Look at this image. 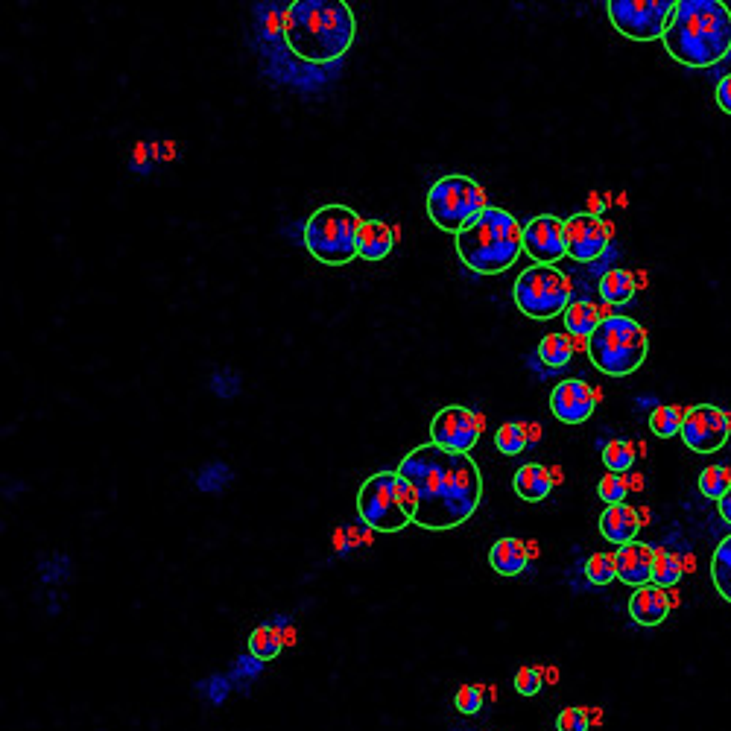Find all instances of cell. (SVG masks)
<instances>
[{"label": "cell", "instance_id": "obj_1", "mask_svg": "<svg viewBox=\"0 0 731 731\" xmlns=\"http://www.w3.org/2000/svg\"><path fill=\"white\" fill-rule=\"evenodd\" d=\"M398 477L416 492V518L424 530H451L465 524L483 501V474L468 454L442 451L436 445H419L410 451Z\"/></svg>", "mask_w": 731, "mask_h": 731}, {"label": "cell", "instance_id": "obj_2", "mask_svg": "<svg viewBox=\"0 0 731 731\" xmlns=\"http://www.w3.org/2000/svg\"><path fill=\"white\" fill-rule=\"evenodd\" d=\"M287 47L308 62L346 56L357 36V21L346 0H296L281 18Z\"/></svg>", "mask_w": 731, "mask_h": 731}, {"label": "cell", "instance_id": "obj_3", "mask_svg": "<svg viewBox=\"0 0 731 731\" xmlns=\"http://www.w3.org/2000/svg\"><path fill=\"white\" fill-rule=\"evenodd\" d=\"M664 47L688 68L720 65L731 53V9L723 0H676Z\"/></svg>", "mask_w": 731, "mask_h": 731}, {"label": "cell", "instance_id": "obj_4", "mask_svg": "<svg viewBox=\"0 0 731 731\" xmlns=\"http://www.w3.org/2000/svg\"><path fill=\"white\" fill-rule=\"evenodd\" d=\"M524 252V226L503 208H486L457 234V255L477 275L506 272Z\"/></svg>", "mask_w": 731, "mask_h": 731}, {"label": "cell", "instance_id": "obj_5", "mask_svg": "<svg viewBox=\"0 0 731 731\" xmlns=\"http://www.w3.org/2000/svg\"><path fill=\"white\" fill-rule=\"evenodd\" d=\"M585 351L597 372H603L609 378H626L644 366L650 340L638 319L603 316L597 331L585 340Z\"/></svg>", "mask_w": 731, "mask_h": 731}, {"label": "cell", "instance_id": "obj_6", "mask_svg": "<svg viewBox=\"0 0 731 731\" xmlns=\"http://www.w3.org/2000/svg\"><path fill=\"white\" fill-rule=\"evenodd\" d=\"M363 220L348 205H322L305 223V246L325 267H346L357 258Z\"/></svg>", "mask_w": 731, "mask_h": 731}, {"label": "cell", "instance_id": "obj_7", "mask_svg": "<svg viewBox=\"0 0 731 731\" xmlns=\"http://www.w3.org/2000/svg\"><path fill=\"white\" fill-rule=\"evenodd\" d=\"M486 191L468 176H442L427 191V217L436 229L460 234L486 211Z\"/></svg>", "mask_w": 731, "mask_h": 731}, {"label": "cell", "instance_id": "obj_8", "mask_svg": "<svg viewBox=\"0 0 731 731\" xmlns=\"http://www.w3.org/2000/svg\"><path fill=\"white\" fill-rule=\"evenodd\" d=\"M515 305L530 319H553L571 305L568 275L547 264H533L515 281Z\"/></svg>", "mask_w": 731, "mask_h": 731}, {"label": "cell", "instance_id": "obj_9", "mask_svg": "<svg viewBox=\"0 0 731 731\" xmlns=\"http://www.w3.org/2000/svg\"><path fill=\"white\" fill-rule=\"evenodd\" d=\"M357 512H360V521L378 533H401L407 524H413V518L407 515V509L401 503L398 471L372 474L357 492Z\"/></svg>", "mask_w": 731, "mask_h": 731}, {"label": "cell", "instance_id": "obj_10", "mask_svg": "<svg viewBox=\"0 0 731 731\" xmlns=\"http://www.w3.org/2000/svg\"><path fill=\"white\" fill-rule=\"evenodd\" d=\"M609 21L623 39L655 41L664 39L676 0H609Z\"/></svg>", "mask_w": 731, "mask_h": 731}, {"label": "cell", "instance_id": "obj_11", "mask_svg": "<svg viewBox=\"0 0 731 731\" xmlns=\"http://www.w3.org/2000/svg\"><path fill=\"white\" fill-rule=\"evenodd\" d=\"M679 436L693 454H717L729 442L731 416L714 404H693L691 410H685Z\"/></svg>", "mask_w": 731, "mask_h": 731}, {"label": "cell", "instance_id": "obj_12", "mask_svg": "<svg viewBox=\"0 0 731 731\" xmlns=\"http://www.w3.org/2000/svg\"><path fill=\"white\" fill-rule=\"evenodd\" d=\"M480 416H474L468 407H442L433 422H430V445L442 448V451H454V454H468L477 448L480 442Z\"/></svg>", "mask_w": 731, "mask_h": 731}, {"label": "cell", "instance_id": "obj_13", "mask_svg": "<svg viewBox=\"0 0 731 731\" xmlns=\"http://www.w3.org/2000/svg\"><path fill=\"white\" fill-rule=\"evenodd\" d=\"M612 240V229L594 217V214H574L568 223H565V246H568V255L579 261V264H591L597 261L606 246Z\"/></svg>", "mask_w": 731, "mask_h": 731}, {"label": "cell", "instance_id": "obj_14", "mask_svg": "<svg viewBox=\"0 0 731 731\" xmlns=\"http://www.w3.org/2000/svg\"><path fill=\"white\" fill-rule=\"evenodd\" d=\"M524 252L536 261V264H559L568 255L565 246V220L553 217V214H541L533 217L524 226Z\"/></svg>", "mask_w": 731, "mask_h": 731}, {"label": "cell", "instance_id": "obj_15", "mask_svg": "<svg viewBox=\"0 0 731 731\" xmlns=\"http://www.w3.org/2000/svg\"><path fill=\"white\" fill-rule=\"evenodd\" d=\"M594 407H597V395L591 392V386L577 378L559 381L550 392V413L562 424L588 422Z\"/></svg>", "mask_w": 731, "mask_h": 731}, {"label": "cell", "instance_id": "obj_16", "mask_svg": "<svg viewBox=\"0 0 731 731\" xmlns=\"http://www.w3.org/2000/svg\"><path fill=\"white\" fill-rule=\"evenodd\" d=\"M653 559L655 550L644 541H629V544H620L615 553V574L620 582L632 585V588H641V585H650L653 579Z\"/></svg>", "mask_w": 731, "mask_h": 731}, {"label": "cell", "instance_id": "obj_17", "mask_svg": "<svg viewBox=\"0 0 731 731\" xmlns=\"http://www.w3.org/2000/svg\"><path fill=\"white\" fill-rule=\"evenodd\" d=\"M641 524H644V521H641L638 509H632L629 503H612V506H606V512L600 515V533H603V539L612 541V544L638 541Z\"/></svg>", "mask_w": 731, "mask_h": 731}, {"label": "cell", "instance_id": "obj_18", "mask_svg": "<svg viewBox=\"0 0 731 731\" xmlns=\"http://www.w3.org/2000/svg\"><path fill=\"white\" fill-rule=\"evenodd\" d=\"M670 612V597H667V588H658L655 582L650 585H641L632 600H629V615L635 623L641 626H658Z\"/></svg>", "mask_w": 731, "mask_h": 731}, {"label": "cell", "instance_id": "obj_19", "mask_svg": "<svg viewBox=\"0 0 731 731\" xmlns=\"http://www.w3.org/2000/svg\"><path fill=\"white\" fill-rule=\"evenodd\" d=\"M395 246V234L384 220H363L360 237H357V258L363 261H384Z\"/></svg>", "mask_w": 731, "mask_h": 731}, {"label": "cell", "instance_id": "obj_20", "mask_svg": "<svg viewBox=\"0 0 731 731\" xmlns=\"http://www.w3.org/2000/svg\"><path fill=\"white\" fill-rule=\"evenodd\" d=\"M553 489V474L539 462H527L515 471V492L527 503H539L550 495Z\"/></svg>", "mask_w": 731, "mask_h": 731}, {"label": "cell", "instance_id": "obj_21", "mask_svg": "<svg viewBox=\"0 0 731 731\" xmlns=\"http://www.w3.org/2000/svg\"><path fill=\"white\" fill-rule=\"evenodd\" d=\"M527 544L521 539H498L492 544L489 553V565L501 574V577H518L527 568Z\"/></svg>", "mask_w": 731, "mask_h": 731}, {"label": "cell", "instance_id": "obj_22", "mask_svg": "<svg viewBox=\"0 0 731 731\" xmlns=\"http://www.w3.org/2000/svg\"><path fill=\"white\" fill-rule=\"evenodd\" d=\"M597 287H600V296H603L606 305H626V302H632V296L638 290L635 275L626 270L603 272V278H600Z\"/></svg>", "mask_w": 731, "mask_h": 731}, {"label": "cell", "instance_id": "obj_23", "mask_svg": "<svg viewBox=\"0 0 731 731\" xmlns=\"http://www.w3.org/2000/svg\"><path fill=\"white\" fill-rule=\"evenodd\" d=\"M562 319H565L568 334H574V337H585V340H588V337L597 331V325L603 322L600 308H597L594 302H571L568 310L562 313Z\"/></svg>", "mask_w": 731, "mask_h": 731}, {"label": "cell", "instance_id": "obj_24", "mask_svg": "<svg viewBox=\"0 0 731 731\" xmlns=\"http://www.w3.org/2000/svg\"><path fill=\"white\" fill-rule=\"evenodd\" d=\"M284 647V632L275 623H264L249 635V655H255L258 661H272Z\"/></svg>", "mask_w": 731, "mask_h": 731}, {"label": "cell", "instance_id": "obj_25", "mask_svg": "<svg viewBox=\"0 0 731 731\" xmlns=\"http://www.w3.org/2000/svg\"><path fill=\"white\" fill-rule=\"evenodd\" d=\"M711 582L720 591V597L731 603V536L720 541L711 556Z\"/></svg>", "mask_w": 731, "mask_h": 731}, {"label": "cell", "instance_id": "obj_26", "mask_svg": "<svg viewBox=\"0 0 731 731\" xmlns=\"http://www.w3.org/2000/svg\"><path fill=\"white\" fill-rule=\"evenodd\" d=\"M571 357H574V343L565 334H547L539 343V360L544 366H550V369L568 366Z\"/></svg>", "mask_w": 731, "mask_h": 731}, {"label": "cell", "instance_id": "obj_27", "mask_svg": "<svg viewBox=\"0 0 731 731\" xmlns=\"http://www.w3.org/2000/svg\"><path fill=\"white\" fill-rule=\"evenodd\" d=\"M685 574V565H682V559L676 556V553H670V550H655V559H653V582L658 588H673L679 579Z\"/></svg>", "mask_w": 731, "mask_h": 731}, {"label": "cell", "instance_id": "obj_28", "mask_svg": "<svg viewBox=\"0 0 731 731\" xmlns=\"http://www.w3.org/2000/svg\"><path fill=\"white\" fill-rule=\"evenodd\" d=\"M685 422V410L676 407V404H658L653 413H650V430L661 439H670L682 430Z\"/></svg>", "mask_w": 731, "mask_h": 731}, {"label": "cell", "instance_id": "obj_29", "mask_svg": "<svg viewBox=\"0 0 731 731\" xmlns=\"http://www.w3.org/2000/svg\"><path fill=\"white\" fill-rule=\"evenodd\" d=\"M729 489H731L729 465H708V468H702V474H699V492H702L705 498L720 501Z\"/></svg>", "mask_w": 731, "mask_h": 731}, {"label": "cell", "instance_id": "obj_30", "mask_svg": "<svg viewBox=\"0 0 731 731\" xmlns=\"http://www.w3.org/2000/svg\"><path fill=\"white\" fill-rule=\"evenodd\" d=\"M495 445H498V451L506 454V457H515V454H521L527 445H530V433H527V424H518V422H506L498 427V436H495Z\"/></svg>", "mask_w": 731, "mask_h": 731}, {"label": "cell", "instance_id": "obj_31", "mask_svg": "<svg viewBox=\"0 0 731 731\" xmlns=\"http://www.w3.org/2000/svg\"><path fill=\"white\" fill-rule=\"evenodd\" d=\"M603 462L612 474H623L635 465V445L629 439H612L603 445Z\"/></svg>", "mask_w": 731, "mask_h": 731}, {"label": "cell", "instance_id": "obj_32", "mask_svg": "<svg viewBox=\"0 0 731 731\" xmlns=\"http://www.w3.org/2000/svg\"><path fill=\"white\" fill-rule=\"evenodd\" d=\"M231 483V468L226 462H208L199 474H196V486L208 495L223 492Z\"/></svg>", "mask_w": 731, "mask_h": 731}, {"label": "cell", "instance_id": "obj_33", "mask_svg": "<svg viewBox=\"0 0 731 731\" xmlns=\"http://www.w3.org/2000/svg\"><path fill=\"white\" fill-rule=\"evenodd\" d=\"M615 556L609 553H594L588 562H585V579L591 585H609L615 579Z\"/></svg>", "mask_w": 731, "mask_h": 731}, {"label": "cell", "instance_id": "obj_34", "mask_svg": "<svg viewBox=\"0 0 731 731\" xmlns=\"http://www.w3.org/2000/svg\"><path fill=\"white\" fill-rule=\"evenodd\" d=\"M597 492H600V498L606 501V506H612V503H623L626 498V480H623V474H603V480H600V486H597Z\"/></svg>", "mask_w": 731, "mask_h": 731}, {"label": "cell", "instance_id": "obj_35", "mask_svg": "<svg viewBox=\"0 0 731 731\" xmlns=\"http://www.w3.org/2000/svg\"><path fill=\"white\" fill-rule=\"evenodd\" d=\"M591 729V717L585 708H565L556 717V731H588Z\"/></svg>", "mask_w": 731, "mask_h": 731}, {"label": "cell", "instance_id": "obj_36", "mask_svg": "<svg viewBox=\"0 0 731 731\" xmlns=\"http://www.w3.org/2000/svg\"><path fill=\"white\" fill-rule=\"evenodd\" d=\"M544 685V676H541L539 667H521L515 673V691L521 696H536Z\"/></svg>", "mask_w": 731, "mask_h": 731}, {"label": "cell", "instance_id": "obj_37", "mask_svg": "<svg viewBox=\"0 0 731 731\" xmlns=\"http://www.w3.org/2000/svg\"><path fill=\"white\" fill-rule=\"evenodd\" d=\"M454 705L460 708L462 714H477L483 708V688L480 685H462L457 696H454Z\"/></svg>", "mask_w": 731, "mask_h": 731}, {"label": "cell", "instance_id": "obj_38", "mask_svg": "<svg viewBox=\"0 0 731 731\" xmlns=\"http://www.w3.org/2000/svg\"><path fill=\"white\" fill-rule=\"evenodd\" d=\"M202 691H205V696H208L214 705H220V702H226V696H229L231 682L226 676H214V679H208V682L202 685Z\"/></svg>", "mask_w": 731, "mask_h": 731}, {"label": "cell", "instance_id": "obj_39", "mask_svg": "<svg viewBox=\"0 0 731 731\" xmlns=\"http://www.w3.org/2000/svg\"><path fill=\"white\" fill-rule=\"evenodd\" d=\"M398 489H401V503H404L407 515L416 518V492H413V486L404 477H398Z\"/></svg>", "mask_w": 731, "mask_h": 731}, {"label": "cell", "instance_id": "obj_40", "mask_svg": "<svg viewBox=\"0 0 731 731\" xmlns=\"http://www.w3.org/2000/svg\"><path fill=\"white\" fill-rule=\"evenodd\" d=\"M717 103L726 115H731V74L717 82Z\"/></svg>", "mask_w": 731, "mask_h": 731}, {"label": "cell", "instance_id": "obj_41", "mask_svg": "<svg viewBox=\"0 0 731 731\" xmlns=\"http://www.w3.org/2000/svg\"><path fill=\"white\" fill-rule=\"evenodd\" d=\"M717 509H720V518H723V521H726V524L731 527V489L726 492V495H723V498H720V501H717Z\"/></svg>", "mask_w": 731, "mask_h": 731}, {"label": "cell", "instance_id": "obj_42", "mask_svg": "<svg viewBox=\"0 0 731 731\" xmlns=\"http://www.w3.org/2000/svg\"><path fill=\"white\" fill-rule=\"evenodd\" d=\"M588 214H594V217H600L603 211H606V199L603 196H597V193H591V199H588Z\"/></svg>", "mask_w": 731, "mask_h": 731}]
</instances>
